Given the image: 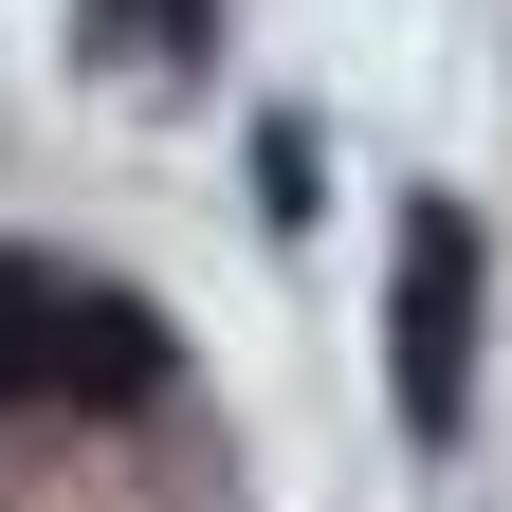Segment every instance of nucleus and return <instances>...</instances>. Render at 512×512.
<instances>
[{
	"label": "nucleus",
	"instance_id": "f257e3e1",
	"mask_svg": "<svg viewBox=\"0 0 512 512\" xmlns=\"http://www.w3.org/2000/svg\"><path fill=\"white\" fill-rule=\"evenodd\" d=\"M384 384H403V439H458V421H476V220H458V202H403Z\"/></svg>",
	"mask_w": 512,
	"mask_h": 512
},
{
	"label": "nucleus",
	"instance_id": "f03ea898",
	"mask_svg": "<svg viewBox=\"0 0 512 512\" xmlns=\"http://www.w3.org/2000/svg\"><path fill=\"white\" fill-rule=\"evenodd\" d=\"M147 384H165V311H128V293H74V275H55V330H37V403H147Z\"/></svg>",
	"mask_w": 512,
	"mask_h": 512
},
{
	"label": "nucleus",
	"instance_id": "7ed1b4c3",
	"mask_svg": "<svg viewBox=\"0 0 512 512\" xmlns=\"http://www.w3.org/2000/svg\"><path fill=\"white\" fill-rule=\"evenodd\" d=\"M37 330H55V275L0 256V403H37Z\"/></svg>",
	"mask_w": 512,
	"mask_h": 512
},
{
	"label": "nucleus",
	"instance_id": "20e7f679",
	"mask_svg": "<svg viewBox=\"0 0 512 512\" xmlns=\"http://www.w3.org/2000/svg\"><path fill=\"white\" fill-rule=\"evenodd\" d=\"M202 19L220 0H92V37H128V55H202Z\"/></svg>",
	"mask_w": 512,
	"mask_h": 512
}]
</instances>
